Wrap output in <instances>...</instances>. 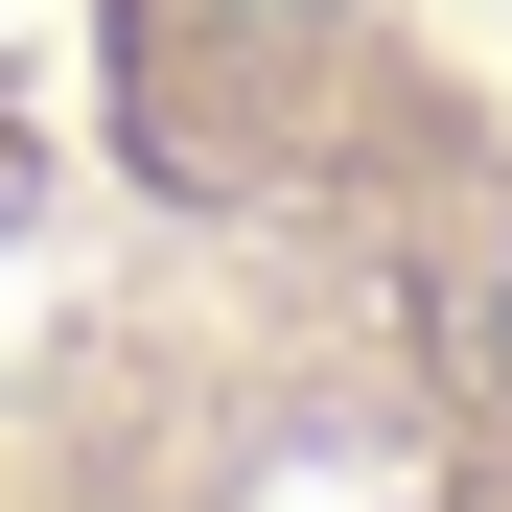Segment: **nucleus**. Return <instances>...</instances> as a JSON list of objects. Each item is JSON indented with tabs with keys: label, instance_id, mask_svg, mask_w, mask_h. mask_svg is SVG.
<instances>
[{
	"label": "nucleus",
	"instance_id": "obj_1",
	"mask_svg": "<svg viewBox=\"0 0 512 512\" xmlns=\"http://www.w3.org/2000/svg\"><path fill=\"white\" fill-rule=\"evenodd\" d=\"M466 350H489V373H512V233H489V280H466Z\"/></svg>",
	"mask_w": 512,
	"mask_h": 512
},
{
	"label": "nucleus",
	"instance_id": "obj_2",
	"mask_svg": "<svg viewBox=\"0 0 512 512\" xmlns=\"http://www.w3.org/2000/svg\"><path fill=\"white\" fill-rule=\"evenodd\" d=\"M280 24H303V0H280Z\"/></svg>",
	"mask_w": 512,
	"mask_h": 512
}]
</instances>
